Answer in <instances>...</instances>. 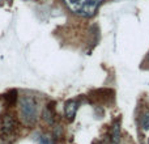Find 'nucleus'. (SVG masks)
I'll use <instances>...</instances> for the list:
<instances>
[{
    "instance_id": "nucleus-1",
    "label": "nucleus",
    "mask_w": 149,
    "mask_h": 144,
    "mask_svg": "<svg viewBox=\"0 0 149 144\" xmlns=\"http://www.w3.org/2000/svg\"><path fill=\"white\" fill-rule=\"evenodd\" d=\"M18 117L28 127H33L38 121V102L33 96L18 97Z\"/></svg>"
},
{
    "instance_id": "nucleus-2",
    "label": "nucleus",
    "mask_w": 149,
    "mask_h": 144,
    "mask_svg": "<svg viewBox=\"0 0 149 144\" xmlns=\"http://www.w3.org/2000/svg\"><path fill=\"white\" fill-rule=\"evenodd\" d=\"M71 10L81 17H93L103 0H64Z\"/></svg>"
},
{
    "instance_id": "nucleus-3",
    "label": "nucleus",
    "mask_w": 149,
    "mask_h": 144,
    "mask_svg": "<svg viewBox=\"0 0 149 144\" xmlns=\"http://www.w3.org/2000/svg\"><path fill=\"white\" fill-rule=\"evenodd\" d=\"M17 130V121L10 113H4L0 117V132L3 138H10Z\"/></svg>"
},
{
    "instance_id": "nucleus-4",
    "label": "nucleus",
    "mask_w": 149,
    "mask_h": 144,
    "mask_svg": "<svg viewBox=\"0 0 149 144\" xmlns=\"http://www.w3.org/2000/svg\"><path fill=\"white\" fill-rule=\"evenodd\" d=\"M77 109H79V103L74 100H68L67 102L64 103V115L68 121H73Z\"/></svg>"
},
{
    "instance_id": "nucleus-5",
    "label": "nucleus",
    "mask_w": 149,
    "mask_h": 144,
    "mask_svg": "<svg viewBox=\"0 0 149 144\" xmlns=\"http://www.w3.org/2000/svg\"><path fill=\"white\" fill-rule=\"evenodd\" d=\"M42 119H43L47 124H50V126L54 124V111H52L50 105L45 106L43 110H42Z\"/></svg>"
},
{
    "instance_id": "nucleus-6",
    "label": "nucleus",
    "mask_w": 149,
    "mask_h": 144,
    "mask_svg": "<svg viewBox=\"0 0 149 144\" xmlns=\"http://www.w3.org/2000/svg\"><path fill=\"white\" fill-rule=\"evenodd\" d=\"M5 98H7L8 105H10V106H13L15 103H17L18 102V93H17V90L12 89L7 96H5Z\"/></svg>"
},
{
    "instance_id": "nucleus-7",
    "label": "nucleus",
    "mask_w": 149,
    "mask_h": 144,
    "mask_svg": "<svg viewBox=\"0 0 149 144\" xmlns=\"http://www.w3.org/2000/svg\"><path fill=\"white\" fill-rule=\"evenodd\" d=\"M140 126H141L143 131H149V111L144 113L140 119Z\"/></svg>"
},
{
    "instance_id": "nucleus-8",
    "label": "nucleus",
    "mask_w": 149,
    "mask_h": 144,
    "mask_svg": "<svg viewBox=\"0 0 149 144\" xmlns=\"http://www.w3.org/2000/svg\"><path fill=\"white\" fill-rule=\"evenodd\" d=\"M39 144H51L50 136H47V135H42V136L39 138Z\"/></svg>"
},
{
    "instance_id": "nucleus-9",
    "label": "nucleus",
    "mask_w": 149,
    "mask_h": 144,
    "mask_svg": "<svg viewBox=\"0 0 149 144\" xmlns=\"http://www.w3.org/2000/svg\"><path fill=\"white\" fill-rule=\"evenodd\" d=\"M0 144H4V143H0Z\"/></svg>"
},
{
    "instance_id": "nucleus-10",
    "label": "nucleus",
    "mask_w": 149,
    "mask_h": 144,
    "mask_svg": "<svg viewBox=\"0 0 149 144\" xmlns=\"http://www.w3.org/2000/svg\"><path fill=\"white\" fill-rule=\"evenodd\" d=\"M148 144H149V140H148Z\"/></svg>"
},
{
    "instance_id": "nucleus-11",
    "label": "nucleus",
    "mask_w": 149,
    "mask_h": 144,
    "mask_svg": "<svg viewBox=\"0 0 149 144\" xmlns=\"http://www.w3.org/2000/svg\"><path fill=\"white\" fill-rule=\"evenodd\" d=\"M148 59H149V57H148Z\"/></svg>"
}]
</instances>
